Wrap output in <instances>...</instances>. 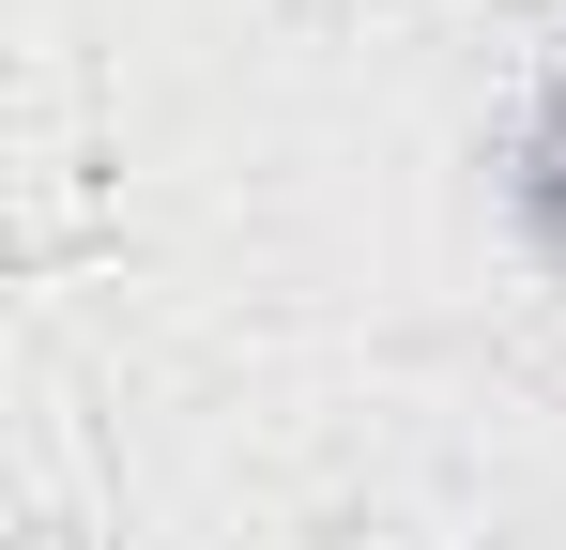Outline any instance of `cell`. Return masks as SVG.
Segmentation results:
<instances>
[{
	"mask_svg": "<svg viewBox=\"0 0 566 550\" xmlns=\"http://www.w3.org/2000/svg\"><path fill=\"white\" fill-rule=\"evenodd\" d=\"M505 214H521V245H536V261H566V62L536 77L521 138H505Z\"/></svg>",
	"mask_w": 566,
	"mask_h": 550,
	"instance_id": "cell-1",
	"label": "cell"
}]
</instances>
